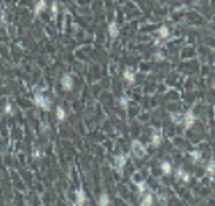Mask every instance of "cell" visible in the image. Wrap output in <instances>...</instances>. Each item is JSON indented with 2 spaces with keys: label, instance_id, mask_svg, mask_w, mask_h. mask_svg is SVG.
Instances as JSON below:
<instances>
[{
  "label": "cell",
  "instance_id": "6da1fadb",
  "mask_svg": "<svg viewBox=\"0 0 215 206\" xmlns=\"http://www.w3.org/2000/svg\"><path fill=\"white\" fill-rule=\"evenodd\" d=\"M34 102H35L37 107H40V109H43V110H50V109H51V99H50V98H45L42 93H35Z\"/></svg>",
  "mask_w": 215,
  "mask_h": 206
},
{
  "label": "cell",
  "instance_id": "7a4b0ae2",
  "mask_svg": "<svg viewBox=\"0 0 215 206\" xmlns=\"http://www.w3.org/2000/svg\"><path fill=\"white\" fill-rule=\"evenodd\" d=\"M132 153H134L136 158H144L145 153H147V149L140 141H134L132 142Z\"/></svg>",
  "mask_w": 215,
  "mask_h": 206
},
{
  "label": "cell",
  "instance_id": "3957f363",
  "mask_svg": "<svg viewBox=\"0 0 215 206\" xmlns=\"http://www.w3.org/2000/svg\"><path fill=\"white\" fill-rule=\"evenodd\" d=\"M128 153H123V155H118L116 158H115V168L120 171V173H123V168H124V165H126V162H128Z\"/></svg>",
  "mask_w": 215,
  "mask_h": 206
},
{
  "label": "cell",
  "instance_id": "277c9868",
  "mask_svg": "<svg viewBox=\"0 0 215 206\" xmlns=\"http://www.w3.org/2000/svg\"><path fill=\"white\" fill-rule=\"evenodd\" d=\"M161 141H163V133H161V129L153 128V131H152V145L158 147V145L161 144Z\"/></svg>",
  "mask_w": 215,
  "mask_h": 206
},
{
  "label": "cell",
  "instance_id": "5b68a950",
  "mask_svg": "<svg viewBox=\"0 0 215 206\" xmlns=\"http://www.w3.org/2000/svg\"><path fill=\"white\" fill-rule=\"evenodd\" d=\"M196 121V117H194V112L193 110H188L186 114L183 115V123H185V128H191Z\"/></svg>",
  "mask_w": 215,
  "mask_h": 206
},
{
  "label": "cell",
  "instance_id": "8992f818",
  "mask_svg": "<svg viewBox=\"0 0 215 206\" xmlns=\"http://www.w3.org/2000/svg\"><path fill=\"white\" fill-rule=\"evenodd\" d=\"M61 85H62V88H64L65 91H70V90L73 88V78H72V75L65 74V75L61 78Z\"/></svg>",
  "mask_w": 215,
  "mask_h": 206
},
{
  "label": "cell",
  "instance_id": "52a82bcc",
  "mask_svg": "<svg viewBox=\"0 0 215 206\" xmlns=\"http://www.w3.org/2000/svg\"><path fill=\"white\" fill-rule=\"evenodd\" d=\"M123 77H124V80L129 83V85H134V82H136V74H134V70L131 69V67H126V69H124Z\"/></svg>",
  "mask_w": 215,
  "mask_h": 206
},
{
  "label": "cell",
  "instance_id": "ba28073f",
  "mask_svg": "<svg viewBox=\"0 0 215 206\" xmlns=\"http://www.w3.org/2000/svg\"><path fill=\"white\" fill-rule=\"evenodd\" d=\"M85 201H86V195H85V190H83V189H80V190L77 192V200H75V206H83V204H85Z\"/></svg>",
  "mask_w": 215,
  "mask_h": 206
},
{
  "label": "cell",
  "instance_id": "9c48e42d",
  "mask_svg": "<svg viewBox=\"0 0 215 206\" xmlns=\"http://www.w3.org/2000/svg\"><path fill=\"white\" fill-rule=\"evenodd\" d=\"M108 34H110V37H118V34H120V29H118V24H116V21H112V23L108 24Z\"/></svg>",
  "mask_w": 215,
  "mask_h": 206
},
{
  "label": "cell",
  "instance_id": "30bf717a",
  "mask_svg": "<svg viewBox=\"0 0 215 206\" xmlns=\"http://www.w3.org/2000/svg\"><path fill=\"white\" fill-rule=\"evenodd\" d=\"M45 8H46V2H45V0H39V2L35 3V6H34V13L35 15H40Z\"/></svg>",
  "mask_w": 215,
  "mask_h": 206
},
{
  "label": "cell",
  "instance_id": "8fae6325",
  "mask_svg": "<svg viewBox=\"0 0 215 206\" xmlns=\"http://www.w3.org/2000/svg\"><path fill=\"white\" fill-rule=\"evenodd\" d=\"M175 174H177V177H179V179H182L183 182H188V181H190V174L186 173V171H183L182 168H179Z\"/></svg>",
  "mask_w": 215,
  "mask_h": 206
},
{
  "label": "cell",
  "instance_id": "7c38bea8",
  "mask_svg": "<svg viewBox=\"0 0 215 206\" xmlns=\"http://www.w3.org/2000/svg\"><path fill=\"white\" fill-rule=\"evenodd\" d=\"M110 204V198L107 193H100L99 196V206H108Z\"/></svg>",
  "mask_w": 215,
  "mask_h": 206
},
{
  "label": "cell",
  "instance_id": "4fadbf2b",
  "mask_svg": "<svg viewBox=\"0 0 215 206\" xmlns=\"http://www.w3.org/2000/svg\"><path fill=\"white\" fill-rule=\"evenodd\" d=\"M171 120L174 121V123H183V115L179 114V112H174V114H171Z\"/></svg>",
  "mask_w": 215,
  "mask_h": 206
},
{
  "label": "cell",
  "instance_id": "5bb4252c",
  "mask_svg": "<svg viewBox=\"0 0 215 206\" xmlns=\"http://www.w3.org/2000/svg\"><path fill=\"white\" fill-rule=\"evenodd\" d=\"M140 206H153V195L148 193L147 196H144L142 203H140Z\"/></svg>",
  "mask_w": 215,
  "mask_h": 206
},
{
  "label": "cell",
  "instance_id": "9a60e30c",
  "mask_svg": "<svg viewBox=\"0 0 215 206\" xmlns=\"http://www.w3.org/2000/svg\"><path fill=\"white\" fill-rule=\"evenodd\" d=\"M56 117H58L59 121H64L65 120V110H64L62 106H59L58 109H56Z\"/></svg>",
  "mask_w": 215,
  "mask_h": 206
},
{
  "label": "cell",
  "instance_id": "2e32d148",
  "mask_svg": "<svg viewBox=\"0 0 215 206\" xmlns=\"http://www.w3.org/2000/svg\"><path fill=\"white\" fill-rule=\"evenodd\" d=\"M161 171H163L164 174H171V173H172L171 163H169V162H163V163H161Z\"/></svg>",
  "mask_w": 215,
  "mask_h": 206
},
{
  "label": "cell",
  "instance_id": "e0dca14e",
  "mask_svg": "<svg viewBox=\"0 0 215 206\" xmlns=\"http://www.w3.org/2000/svg\"><path fill=\"white\" fill-rule=\"evenodd\" d=\"M190 155H191V160H193L194 163H196V162H201V158H202V153H201L199 150H193Z\"/></svg>",
  "mask_w": 215,
  "mask_h": 206
},
{
  "label": "cell",
  "instance_id": "ac0fdd59",
  "mask_svg": "<svg viewBox=\"0 0 215 206\" xmlns=\"http://www.w3.org/2000/svg\"><path fill=\"white\" fill-rule=\"evenodd\" d=\"M205 171H207L210 176L215 174V160H210V162L207 163V168H205Z\"/></svg>",
  "mask_w": 215,
  "mask_h": 206
},
{
  "label": "cell",
  "instance_id": "d6986e66",
  "mask_svg": "<svg viewBox=\"0 0 215 206\" xmlns=\"http://www.w3.org/2000/svg\"><path fill=\"white\" fill-rule=\"evenodd\" d=\"M158 35H160V37H167V35H169V29H167L166 26L160 27V31H158Z\"/></svg>",
  "mask_w": 215,
  "mask_h": 206
},
{
  "label": "cell",
  "instance_id": "ffe728a7",
  "mask_svg": "<svg viewBox=\"0 0 215 206\" xmlns=\"http://www.w3.org/2000/svg\"><path fill=\"white\" fill-rule=\"evenodd\" d=\"M51 11H53V16H56V15H58V2H53Z\"/></svg>",
  "mask_w": 215,
  "mask_h": 206
},
{
  "label": "cell",
  "instance_id": "44dd1931",
  "mask_svg": "<svg viewBox=\"0 0 215 206\" xmlns=\"http://www.w3.org/2000/svg\"><path fill=\"white\" fill-rule=\"evenodd\" d=\"M120 104H121V107H123V109H126L128 107V99L126 98H121L120 99Z\"/></svg>",
  "mask_w": 215,
  "mask_h": 206
},
{
  "label": "cell",
  "instance_id": "7402d4cb",
  "mask_svg": "<svg viewBox=\"0 0 215 206\" xmlns=\"http://www.w3.org/2000/svg\"><path fill=\"white\" fill-rule=\"evenodd\" d=\"M11 112H13L11 104H6V106H5V114H11Z\"/></svg>",
  "mask_w": 215,
  "mask_h": 206
},
{
  "label": "cell",
  "instance_id": "603a6c76",
  "mask_svg": "<svg viewBox=\"0 0 215 206\" xmlns=\"http://www.w3.org/2000/svg\"><path fill=\"white\" fill-rule=\"evenodd\" d=\"M40 157H42L40 155V150H39V149H35V150H34V158H35V160H39Z\"/></svg>",
  "mask_w": 215,
  "mask_h": 206
},
{
  "label": "cell",
  "instance_id": "cb8c5ba5",
  "mask_svg": "<svg viewBox=\"0 0 215 206\" xmlns=\"http://www.w3.org/2000/svg\"><path fill=\"white\" fill-rule=\"evenodd\" d=\"M145 189H147V185H145L144 182H139V190H140V192H145Z\"/></svg>",
  "mask_w": 215,
  "mask_h": 206
},
{
  "label": "cell",
  "instance_id": "d4e9b609",
  "mask_svg": "<svg viewBox=\"0 0 215 206\" xmlns=\"http://www.w3.org/2000/svg\"><path fill=\"white\" fill-rule=\"evenodd\" d=\"M155 59H164V54H160V53H158V54L155 56Z\"/></svg>",
  "mask_w": 215,
  "mask_h": 206
}]
</instances>
